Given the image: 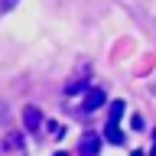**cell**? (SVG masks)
<instances>
[{"label": "cell", "instance_id": "1", "mask_svg": "<svg viewBox=\"0 0 156 156\" xmlns=\"http://www.w3.org/2000/svg\"><path fill=\"white\" fill-rule=\"evenodd\" d=\"M120 117H124V101H111L107 107V140L111 143H124V133H120Z\"/></svg>", "mask_w": 156, "mask_h": 156}, {"label": "cell", "instance_id": "2", "mask_svg": "<svg viewBox=\"0 0 156 156\" xmlns=\"http://www.w3.org/2000/svg\"><path fill=\"white\" fill-rule=\"evenodd\" d=\"M98 107H104V88H91L85 94V104H81V111L85 114H94Z\"/></svg>", "mask_w": 156, "mask_h": 156}, {"label": "cell", "instance_id": "3", "mask_svg": "<svg viewBox=\"0 0 156 156\" xmlns=\"http://www.w3.org/2000/svg\"><path fill=\"white\" fill-rule=\"evenodd\" d=\"M78 153H81V156H101V136H98V133H85Z\"/></svg>", "mask_w": 156, "mask_h": 156}, {"label": "cell", "instance_id": "4", "mask_svg": "<svg viewBox=\"0 0 156 156\" xmlns=\"http://www.w3.org/2000/svg\"><path fill=\"white\" fill-rule=\"evenodd\" d=\"M23 124H26V130H39V124H42L39 107H26V111H23Z\"/></svg>", "mask_w": 156, "mask_h": 156}, {"label": "cell", "instance_id": "5", "mask_svg": "<svg viewBox=\"0 0 156 156\" xmlns=\"http://www.w3.org/2000/svg\"><path fill=\"white\" fill-rule=\"evenodd\" d=\"M85 85H88V78H75V81H68V85H65V94H78Z\"/></svg>", "mask_w": 156, "mask_h": 156}, {"label": "cell", "instance_id": "6", "mask_svg": "<svg viewBox=\"0 0 156 156\" xmlns=\"http://www.w3.org/2000/svg\"><path fill=\"white\" fill-rule=\"evenodd\" d=\"M49 133H52V136H55V140H58V136L65 133V130H62V124H49Z\"/></svg>", "mask_w": 156, "mask_h": 156}, {"label": "cell", "instance_id": "7", "mask_svg": "<svg viewBox=\"0 0 156 156\" xmlns=\"http://www.w3.org/2000/svg\"><path fill=\"white\" fill-rule=\"evenodd\" d=\"M130 127H133V130H143V117L133 114V117H130Z\"/></svg>", "mask_w": 156, "mask_h": 156}, {"label": "cell", "instance_id": "8", "mask_svg": "<svg viewBox=\"0 0 156 156\" xmlns=\"http://www.w3.org/2000/svg\"><path fill=\"white\" fill-rule=\"evenodd\" d=\"M13 3H16V0H3V7H13Z\"/></svg>", "mask_w": 156, "mask_h": 156}, {"label": "cell", "instance_id": "9", "mask_svg": "<svg viewBox=\"0 0 156 156\" xmlns=\"http://www.w3.org/2000/svg\"><path fill=\"white\" fill-rule=\"evenodd\" d=\"M130 156H146V153H140V150H133V153H130Z\"/></svg>", "mask_w": 156, "mask_h": 156}, {"label": "cell", "instance_id": "10", "mask_svg": "<svg viewBox=\"0 0 156 156\" xmlns=\"http://www.w3.org/2000/svg\"><path fill=\"white\" fill-rule=\"evenodd\" d=\"M55 156H65V153H55Z\"/></svg>", "mask_w": 156, "mask_h": 156}, {"label": "cell", "instance_id": "11", "mask_svg": "<svg viewBox=\"0 0 156 156\" xmlns=\"http://www.w3.org/2000/svg\"><path fill=\"white\" fill-rule=\"evenodd\" d=\"M150 156H156V150H153V153H150Z\"/></svg>", "mask_w": 156, "mask_h": 156}]
</instances>
